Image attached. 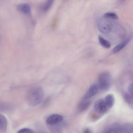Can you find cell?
<instances>
[{"instance_id": "obj_11", "label": "cell", "mask_w": 133, "mask_h": 133, "mask_svg": "<svg viewBox=\"0 0 133 133\" xmlns=\"http://www.w3.org/2000/svg\"><path fill=\"white\" fill-rule=\"evenodd\" d=\"M7 126V122L6 118L3 115H0V129L3 131L6 130Z\"/></svg>"}, {"instance_id": "obj_19", "label": "cell", "mask_w": 133, "mask_h": 133, "mask_svg": "<svg viewBox=\"0 0 133 133\" xmlns=\"http://www.w3.org/2000/svg\"><path fill=\"white\" fill-rule=\"evenodd\" d=\"M83 133H91V131L89 129L87 128L84 130Z\"/></svg>"}, {"instance_id": "obj_2", "label": "cell", "mask_w": 133, "mask_h": 133, "mask_svg": "<svg viewBox=\"0 0 133 133\" xmlns=\"http://www.w3.org/2000/svg\"><path fill=\"white\" fill-rule=\"evenodd\" d=\"M112 78L111 75L107 72L100 74L98 78V89L102 91L108 90L110 88L112 84Z\"/></svg>"}, {"instance_id": "obj_20", "label": "cell", "mask_w": 133, "mask_h": 133, "mask_svg": "<svg viewBox=\"0 0 133 133\" xmlns=\"http://www.w3.org/2000/svg\"></svg>"}, {"instance_id": "obj_1", "label": "cell", "mask_w": 133, "mask_h": 133, "mask_svg": "<svg viewBox=\"0 0 133 133\" xmlns=\"http://www.w3.org/2000/svg\"><path fill=\"white\" fill-rule=\"evenodd\" d=\"M43 96V91L42 88L39 86L34 87L28 91L26 96V101L29 105L35 106L41 102Z\"/></svg>"}, {"instance_id": "obj_5", "label": "cell", "mask_w": 133, "mask_h": 133, "mask_svg": "<svg viewBox=\"0 0 133 133\" xmlns=\"http://www.w3.org/2000/svg\"><path fill=\"white\" fill-rule=\"evenodd\" d=\"M63 119V118L61 115L59 114H54L47 117L46 123L49 125H55L60 122Z\"/></svg>"}, {"instance_id": "obj_17", "label": "cell", "mask_w": 133, "mask_h": 133, "mask_svg": "<svg viewBox=\"0 0 133 133\" xmlns=\"http://www.w3.org/2000/svg\"><path fill=\"white\" fill-rule=\"evenodd\" d=\"M128 90L130 94L133 96V83L130 85L129 87Z\"/></svg>"}, {"instance_id": "obj_12", "label": "cell", "mask_w": 133, "mask_h": 133, "mask_svg": "<svg viewBox=\"0 0 133 133\" xmlns=\"http://www.w3.org/2000/svg\"><path fill=\"white\" fill-rule=\"evenodd\" d=\"M98 40L100 44L104 47L107 49L110 47L111 45L110 43L101 36L98 37Z\"/></svg>"}, {"instance_id": "obj_9", "label": "cell", "mask_w": 133, "mask_h": 133, "mask_svg": "<svg viewBox=\"0 0 133 133\" xmlns=\"http://www.w3.org/2000/svg\"><path fill=\"white\" fill-rule=\"evenodd\" d=\"M82 101H81L78 105V109L81 111H84L87 110L90 106L91 102L88 100Z\"/></svg>"}, {"instance_id": "obj_6", "label": "cell", "mask_w": 133, "mask_h": 133, "mask_svg": "<svg viewBox=\"0 0 133 133\" xmlns=\"http://www.w3.org/2000/svg\"><path fill=\"white\" fill-rule=\"evenodd\" d=\"M98 88V85L95 84L91 85L84 96V99H87L95 95Z\"/></svg>"}, {"instance_id": "obj_14", "label": "cell", "mask_w": 133, "mask_h": 133, "mask_svg": "<svg viewBox=\"0 0 133 133\" xmlns=\"http://www.w3.org/2000/svg\"><path fill=\"white\" fill-rule=\"evenodd\" d=\"M103 17L114 19H117L118 18L117 16L115 13L111 12H108L105 13L103 15Z\"/></svg>"}, {"instance_id": "obj_13", "label": "cell", "mask_w": 133, "mask_h": 133, "mask_svg": "<svg viewBox=\"0 0 133 133\" xmlns=\"http://www.w3.org/2000/svg\"><path fill=\"white\" fill-rule=\"evenodd\" d=\"M53 3V1L49 0L46 1L42 6V9L44 11L48 10L51 7Z\"/></svg>"}, {"instance_id": "obj_16", "label": "cell", "mask_w": 133, "mask_h": 133, "mask_svg": "<svg viewBox=\"0 0 133 133\" xmlns=\"http://www.w3.org/2000/svg\"><path fill=\"white\" fill-rule=\"evenodd\" d=\"M17 133H35L32 130L28 128H24L20 129Z\"/></svg>"}, {"instance_id": "obj_3", "label": "cell", "mask_w": 133, "mask_h": 133, "mask_svg": "<svg viewBox=\"0 0 133 133\" xmlns=\"http://www.w3.org/2000/svg\"><path fill=\"white\" fill-rule=\"evenodd\" d=\"M100 20L98 23V28L102 33H107L109 32L112 27V23L108 18H104Z\"/></svg>"}, {"instance_id": "obj_10", "label": "cell", "mask_w": 133, "mask_h": 133, "mask_svg": "<svg viewBox=\"0 0 133 133\" xmlns=\"http://www.w3.org/2000/svg\"><path fill=\"white\" fill-rule=\"evenodd\" d=\"M105 102L108 109L111 108L113 106L114 102V98L112 94L108 95L105 97Z\"/></svg>"}, {"instance_id": "obj_4", "label": "cell", "mask_w": 133, "mask_h": 133, "mask_svg": "<svg viewBox=\"0 0 133 133\" xmlns=\"http://www.w3.org/2000/svg\"><path fill=\"white\" fill-rule=\"evenodd\" d=\"M94 108L96 112L100 114L105 113L108 109L105 101L102 99H99L96 102Z\"/></svg>"}, {"instance_id": "obj_8", "label": "cell", "mask_w": 133, "mask_h": 133, "mask_svg": "<svg viewBox=\"0 0 133 133\" xmlns=\"http://www.w3.org/2000/svg\"><path fill=\"white\" fill-rule=\"evenodd\" d=\"M130 40V39L128 38L123 41L114 48L113 50V52L116 53L119 51L126 45Z\"/></svg>"}, {"instance_id": "obj_7", "label": "cell", "mask_w": 133, "mask_h": 133, "mask_svg": "<svg viewBox=\"0 0 133 133\" xmlns=\"http://www.w3.org/2000/svg\"><path fill=\"white\" fill-rule=\"evenodd\" d=\"M17 9L19 11L27 15H30L31 13V8L30 5L27 3L19 4L17 6Z\"/></svg>"}, {"instance_id": "obj_15", "label": "cell", "mask_w": 133, "mask_h": 133, "mask_svg": "<svg viewBox=\"0 0 133 133\" xmlns=\"http://www.w3.org/2000/svg\"><path fill=\"white\" fill-rule=\"evenodd\" d=\"M125 101L129 104H131L133 102V96L130 94H126L124 96Z\"/></svg>"}, {"instance_id": "obj_18", "label": "cell", "mask_w": 133, "mask_h": 133, "mask_svg": "<svg viewBox=\"0 0 133 133\" xmlns=\"http://www.w3.org/2000/svg\"><path fill=\"white\" fill-rule=\"evenodd\" d=\"M105 133H117V132L115 130L111 129L108 130Z\"/></svg>"}]
</instances>
